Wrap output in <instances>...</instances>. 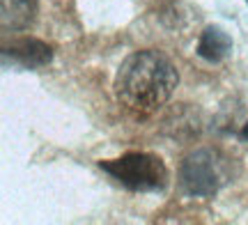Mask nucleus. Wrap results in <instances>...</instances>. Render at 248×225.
I'll return each mask as SVG.
<instances>
[{"label": "nucleus", "mask_w": 248, "mask_h": 225, "mask_svg": "<svg viewBox=\"0 0 248 225\" xmlns=\"http://www.w3.org/2000/svg\"><path fill=\"white\" fill-rule=\"evenodd\" d=\"M246 2H248V0H246Z\"/></svg>", "instance_id": "obj_8"}, {"label": "nucleus", "mask_w": 248, "mask_h": 225, "mask_svg": "<svg viewBox=\"0 0 248 225\" xmlns=\"http://www.w3.org/2000/svg\"><path fill=\"white\" fill-rule=\"evenodd\" d=\"M99 168L108 172L124 189L136 193H156L166 189L170 181L166 163L156 154L147 152H129L113 161H101Z\"/></svg>", "instance_id": "obj_3"}, {"label": "nucleus", "mask_w": 248, "mask_h": 225, "mask_svg": "<svg viewBox=\"0 0 248 225\" xmlns=\"http://www.w3.org/2000/svg\"><path fill=\"white\" fill-rule=\"evenodd\" d=\"M179 76L175 64L154 48L131 53L117 69L115 97L136 115H152L172 97Z\"/></svg>", "instance_id": "obj_1"}, {"label": "nucleus", "mask_w": 248, "mask_h": 225, "mask_svg": "<svg viewBox=\"0 0 248 225\" xmlns=\"http://www.w3.org/2000/svg\"><path fill=\"white\" fill-rule=\"evenodd\" d=\"M241 138H244V140H248V122L244 124V129H241Z\"/></svg>", "instance_id": "obj_7"}, {"label": "nucleus", "mask_w": 248, "mask_h": 225, "mask_svg": "<svg viewBox=\"0 0 248 225\" xmlns=\"http://www.w3.org/2000/svg\"><path fill=\"white\" fill-rule=\"evenodd\" d=\"M232 53V37L218 26H207L198 42V55L207 62H221Z\"/></svg>", "instance_id": "obj_5"}, {"label": "nucleus", "mask_w": 248, "mask_h": 225, "mask_svg": "<svg viewBox=\"0 0 248 225\" xmlns=\"http://www.w3.org/2000/svg\"><path fill=\"white\" fill-rule=\"evenodd\" d=\"M37 16V0H2V30H26Z\"/></svg>", "instance_id": "obj_6"}, {"label": "nucleus", "mask_w": 248, "mask_h": 225, "mask_svg": "<svg viewBox=\"0 0 248 225\" xmlns=\"http://www.w3.org/2000/svg\"><path fill=\"white\" fill-rule=\"evenodd\" d=\"M53 60V48L35 37H18L2 46V67L39 69Z\"/></svg>", "instance_id": "obj_4"}, {"label": "nucleus", "mask_w": 248, "mask_h": 225, "mask_svg": "<svg viewBox=\"0 0 248 225\" xmlns=\"http://www.w3.org/2000/svg\"><path fill=\"white\" fill-rule=\"evenodd\" d=\"M232 175V159L212 147L193 150L179 163V186L193 198H214Z\"/></svg>", "instance_id": "obj_2"}]
</instances>
